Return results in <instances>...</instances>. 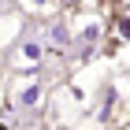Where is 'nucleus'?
Instances as JSON below:
<instances>
[{
	"label": "nucleus",
	"instance_id": "1",
	"mask_svg": "<svg viewBox=\"0 0 130 130\" xmlns=\"http://www.w3.org/2000/svg\"><path fill=\"white\" fill-rule=\"evenodd\" d=\"M48 93V82H45V71L34 67V71H11V86H8V104L15 108H26V111H37L41 100Z\"/></svg>",
	"mask_w": 130,
	"mask_h": 130
},
{
	"label": "nucleus",
	"instance_id": "2",
	"mask_svg": "<svg viewBox=\"0 0 130 130\" xmlns=\"http://www.w3.org/2000/svg\"><path fill=\"white\" fill-rule=\"evenodd\" d=\"M48 60H52V52H48L45 34H26V37H19L11 45V52H8L11 71H34V67H45Z\"/></svg>",
	"mask_w": 130,
	"mask_h": 130
},
{
	"label": "nucleus",
	"instance_id": "3",
	"mask_svg": "<svg viewBox=\"0 0 130 130\" xmlns=\"http://www.w3.org/2000/svg\"><path fill=\"white\" fill-rule=\"evenodd\" d=\"M19 4V11H26L30 19H45V15H52V11L63 8V0H15Z\"/></svg>",
	"mask_w": 130,
	"mask_h": 130
}]
</instances>
